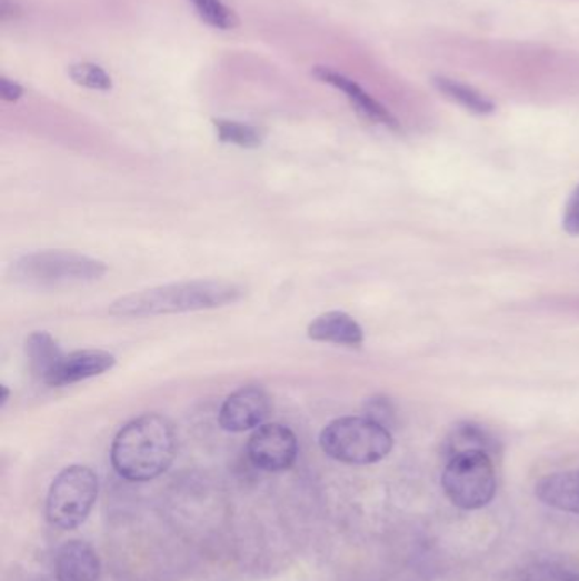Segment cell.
Listing matches in <instances>:
<instances>
[{
    "label": "cell",
    "instance_id": "d4e9b609",
    "mask_svg": "<svg viewBox=\"0 0 579 581\" xmlns=\"http://www.w3.org/2000/svg\"><path fill=\"white\" fill-rule=\"evenodd\" d=\"M0 391H2V398H0V407H4L6 401H8L9 398L8 387H0Z\"/></svg>",
    "mask_w": 579,
    "mask_h": 581
},
{
    "label": "cell",
    "instance_id": "30bf717a",
    "mask_svg": "<svg viewBox=\"0 0 579 581\" xmlns=\"http://www.w3.org/2000/svg\"><path fill=\"white\" fill-rule=\"evenodd\" d=\"M101 563L94 549L82 541H70L58 551L54 573L58 581H98Z\"/></svg>",
    "mask_w": 579,
    "mask_h": 581
},
{
    "label": "cell",
    "instance_id": "4fadbf2b",
    "mask_svg": "<svg viewBox=\"0 0 579 581\" xmlns=\"http://www.w3.org/2000/svg\"><path fill=\"white\" fill-rule=\"evenodd\" d=\"M536 495L543 505L579 515V470L543 477L536 484Z\"/></svg>",
    "mask_w": 579,
    "mask_h": 581
},
{
    "label": "cell",
    "instance_id": "277c9868",
    "mask_svg": "<svg viewBox=\"0 0 579 581\" xmlns=\"http://www.w3.org/2000/svg\"><path fill=\"white\" fill-rule=\"evenodd\" d=\"M325 454L335 461L366 467L381 461L392 449V435L386 427L368 417H343L328 423L320 433Z\"/></svg>",
    "mask_w": 579,
    "mask_h": 581
},
{
    "label": "cell",
    "instance_id": "cb8c5ba5",
    "mask_svg": "<svg viewBox=\"0 0 579 581\" xmlns=\"http://www.w3.org/2000/svg\"><path fill=\"white\" fill-rule=\"evenodd\" d=\"M22 9L12 0H0V21L8 22L21 18Z\"/></svg>",
    "mask_w": 579,
    "mask_h": 581
},
{
    "label": "cell",
    "instance_id": "7c38bea8",
    "mask_svg": "<svg viewBox=\"0 0 579 581\" xmlns=\"http://www.w3.org/2000/svg\"><path fill=\"white\" fill-rule=\"evenodd\" d=\"M308 337L317 342L359 347L363 342V330L350 314L343 311H328L315 318L308 325Z\"/></svg>",
    "mask_w": 579,
    "mask_h": 581
},
{
    "label": "cell",
    "instance_id": "ba28073f",
    "mask_svg": "<svg viewBox=\"0 0 579 581\" xmlns=\"http://www.w3.org/2000/svg\"><path fill=\"white\" fill-rule=\"evenodd\" d=\"M272 412V400L262 387L240 388L224 400L220 410V425L227 432L240 433L259 429Z\"/></svg>",
    "mask_w": 579,
    "mask_h": 581
},
{
    "label": "cell",
    "instance_id": "3957f363",
    "mask_svg": "<svg viewBox=\"0 0 579 581\" xmlns=\"http://www.w3.org/2000/svg\"><path fill=\"white\" fill-rule=\"evenodd\" d=\"M108 266L94 257L73 250H40L12 262L9 278L16 284L34 289H60L99 281Z\"/></svg>",
    "mask_w": 579,
    "mask_h": 581
},
{
    "label": "cell",
    "instance_id": "ffe728a7",
    "mask_svg": "<svg viewBox=\"0 0 579 581\" xmlns=\"http://www.w3.org/2000/svg\"><path fill=\"white\" fill-rule=\"evenodd\" d=\"M363 412L369 420L379 423V425L391 429L396 423V410L395 404L389 398L386 397H372L363 404Z\"/></svg>",
    "mask_w": 579,
    "mask_h": 581
},
{
    "label": "cell",
    "instance_id": "6da1fadb",
    "mask_svg": "<svg viewBox=\"0 0 579 581\" xmlns=\"http://www.w3.org/2000/svg\"><path fill=\"white\" fill-rule=\"evenodd\" d=\"M177 454L173 423L160 413L138 417L119 430L111 448L116 473L130 481H150L169 470Z\"/></svg>",
    "mask_w": 579,
    "mask_h": 581
},
{
    "label": "cell",
    "instance_id": "5b68a950",
    "mask_svg": "<svg viewBox=\"0 0 579 581\" xmlns=\"http://www.w3.org/2000/svg\"><path fill=\"white\" fill-rule=\"evenodd\" d=\"M442 488L457 509H485L497 493L493 459L481 451L452 455L442 473Z\"/></svg>",
    "mask_w": 579,
    "mask_h": 581
},
{
    "label": "cell",
    "instance_id": "52a82bcc",
    "mask_svg": "<svg viewBox=\"0 0 579 581\" xmlns=\"http://www.w3.org/2000/svg\"><path fill=\"white\" fill-rule=\"evenodd\" d=\"M249 458L257 468L270 473L289 470L298 458V439L281 423L260 425L250 438Z\"/></svg>",
    "mask_w": 579,
    "mask_h": 581
},
{
    "label": "cell",
    "instance_id": "9c48e42d",
    "mask_svg": "<svg viewBox=\"0 0 579 581\" xmlns=\"http://www.w3.org/2000/svg\"><path fill=\"white\" fill-rule=\"evenodd\" d=\"M311 73L320 82L328 83V86H333L335 89L342 91L350 99V102L356 106L360 114L366 116L371 121H376V123L385 124V127L391 128V130H400V123H398L395 116L385 106L379 104L375 98H371L368 92L363 91L359 83L350 80L349 77L321 66L315 67Z\"/></svg>",
    "mask_w": 579,
    "mask_h": 581
},
{
    "label": "cell",
    "instance_id": "5bb4252c",
    "mask_svg": "<svg viewBox=\"0 0 579 581\" xmlns=\"http://www.w3.org/2000/svg\"><path fill=\"white\" fill-rule=\"evenodd\" d=\"M24 351L31 371L51 387L67 355L63 354L62 347L58 345L51 333L33 332L26 339Z\"/></svg>",
    "mask_w": 579,
    "mask_h": 581
},
{
    "label": "cell",
    "instance_id": "7a4b0ae2",
    "mask_svg": "<svg viewBox=\"0 0 579 581\" xmlns=\"http://www.w3.org/2000/svg\"><path fill=\"white\" fill-rule=\"evenodd\" d=\"M243 297H246V289L237 282L224 281V279H196V281L173 282V284L144 289L140 293L119 298L111 304L109 313L124 318L188 313V311L228 307Z\"/></svg>",
    "mask_w": 579,
    "mask_h": 581
},
{
    "label": "cell",
    "instance_id": "8fae6325",
    "mask_svg": "<svg viewBox=\"0 0 579 581\" xmlns=\"http://www.w3.org/2000/svg\"><path fill=\"white\" fill-rule=\"evenodd\" d=\"M114 365L116 358L109 352L76 351L66 355L51 387H67V384L90 380L111 371Z\"/></svg>",
    "mask_w": 579,
    "mask_h": 581
},
{
    "label": "cell",
    "instance_id": "603a6c76",
    "mask_svg": "<svg viewBox=\"0 0 579 581\" xmlns=\"http://www.w3.org/2000/svg\"><path fill=\"white\" fill-rule=\"evenodd\" d=\"M24 91L14 80L8 79V77H0V98L8 102H16L22 98Z\"/></svg>",
    "mask_w": 579,
    "mask_h": 581
},
{
    "label": "cell",
    "instance_id": "d6986e66",
    "mask_svg": "<svg viewBox=\"0 0 579 581\" xmlns=\"http://www.w3.org/2000/svg\"><path fill=\"white\" fill-rule=\"evenodd\" d=\"M196 11L201 16L202 21L218 29H233L240 24V19L230 8L220 0H191Z\"/></svg>",
    "mask_w": 579,
    "mask_h": 581
},
{
    "label": "cell",
    "instance_id": "9a60e30c",
    "mask_svg": "<svg viewBox=\"0 0 579 581\" xmlns=\"http://www.w3.org/2000/svg\"><path fill=\"white\" fill-rule=\"evenodd\" d=\"M469 451H481L493 455L498 451V442L481 425L471 422L459 423L453 427L449 438L446 439L443 452L447 458H452V455Z\"/></svg>",
    "mask_w": 579,
    "mask_h": 581
},
{
    "label": "cell",
    "instance_id": "7402d4cb",
    "mask_svg": "<svg viewBox=\"0 0 579 581\" xmlns=\"http://www.w3.org/2000/svg\"><path fill=\"white\" fill-rule=\"evenodd\" d=\"M562 228L569 236L579 237V184L576 186L568 204H566Z\"/></svg>",
    "mask_w": 579,
    "mask_h": 581
},
{
    "label": "cell",
    "instance_id": "44dd1931",
    "mask_svg": "<svg viewBox=\"0 0 579 581\" xmlns=\"http://www.w3.org/2000/svg\"><path fill=\"white\" fill-rule=\"evenodd\" d=\"M520 581H579V573L555 564H537L523 571Z\"/></svg>",
    "mask_w": 579,
    "mask_h": 581
},
{
    "label": "cell",
    "instance_id": "8992f818",
    "mask_svg": "<svg viewBox=\"0 0 579 581\" xmlns=\"http://www.w3.org/2000/svg\"><path fill=\"white\" fill-rule=\"evenodd\" d=\"M99 481L87 467H70L54 478L48 491L47 515L60 529L82 524L98 500Z\"/></svg>",
    "mask_w": 579,
    "mask_h": 581
},
{
    "label": "cell",
    "instance_id": "ac0fdd59",
    "mask_svg": "<svg viewBox=\"0 0 579 581\" xmlns=\"http://www.w3.org/2000/svg\"><path fill=\"white\" fill-rule=\"evenodd\" d=\"M67 72H69L70 79L77 86L86 87V89L102 92L111 91L112 89L111 77L102 67L96 66V63H73Z\"/></svg>",
    "mask_w": 579,
    "mask_h": 581
},
{
    "label": "cell",
    "instance_id": "2e32d148",
    "mask_svg": "<svg viewBox=\"0 0 579 581\" xmlns=\"http://www.w3.org/2000/svg\"><path fill=\"white\" fill-rule=\"evenodd\" d=\"M433 86L447 99L457 102L468 111L476 112V114H491L495 111V104L490 99L485 98L481 92L476 91L472 87L465 86V83L456 82V80L447 79V77H436Z\"/></svg>",
    "mask_w": 579,
    "mask_h": 581
},
{
    "label": "cell",
    "instance_id": "e0dca14e",
    "mask_svg": "<svg viewBox=\"0 0 579 581\" xmlns=\"http://www.w3.org/2000/svg\"><path fill=\"white\" fill-rule=\"evenodd\" d=\"M212 123L217 128L218 138L223 143L237 144L241 149H259L266 138V133L260 128L238 123V121L214 120Z\"/></svg>",
    "mask_w": 579,
    "mask_h": 581
}]
</instances>
